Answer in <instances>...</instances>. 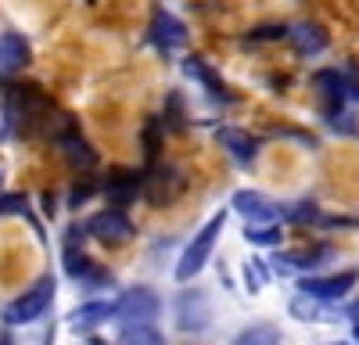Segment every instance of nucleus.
Masks as SVG:
<instances>
[{
	"mask_svg": "<svg viewBox=\"0 0 359 345\" xmlns=\"http://www.w3.org/2000/svg\"><path fill=\"white\" fill-rule=\"evenodd\" d=\"M348 316H352V320H355V327H359V302H355V306H348Z\"/></svg>",
	"mask_w": 359,
	"mask_h": 345,
	"instance_id": "obj_27",
	"label": "nucleus"
},
{
	"mask_svg": "<svg viewBox=\"0 0 359 345\" xmlns=\"http://www.w3.org/2000/svg\"><path fill=\"white\" fill-rule=\"evenodd\" d=\"M0 191H4V172H0Z\"/></svg>",
	"mask_w": 359,
	"mask_h": 345,
	"instance_id": "obj_30",
	"label": "nucleus"
},
{
	"mask_svg": "<svg viewBox=\"0 0 359 345\" xmlns=\"http://www.w3.org/2000/svg\"><path fill=\"white\" fill-rule=\"evenodd\" d=\"M90 345H104V341H101V338H90Z\"/></svg>",
	"mask_w": 359,
	"mask_h": 345,
	"instance_id": "obj_29",
	"label": "nucleus"
},
{
	"mask_svg": "<svg viewBox=\"0 0 359 345\" xmlns=\"http://www.w3.org/2000/svg\"><path fill=\"white\" fill-rule=\"evenodd\" d=\"M287 40L294 43V50L298 54H306V58H313V54H323L327 50V33H323V25H316V22H294L291 29H287Z\"/></svg>",
	"mask_w": 359,
	"mask_h": 345,
	"instance_id": "obj_15",
	"label": "nucleus"
},
{
	"mask_svg": "<svg viewBox=\"0 0 359 345\" xmlns=\"http://www.w3.org/2000/svg\"><path fill=\"white\" fill-rule=\"evenodd\" d=\"M65 273L76 284H111V273L101 270L83 248H72V245L65 248Z\"/></svg>",
	"mask_w": 359,
	"mask_h": 345,
	"instance_id": "obj_14",
	"label": "nucleus"
},
{
	"mask_svg": "<svg viewBox=\"0 0 359 345\" xmlns=\"http://www.w3.org/2000/svg\"><path fill=\"white\" fill-rule=\"evenodd\" d=\"M0 345H11V338H8V334H0Z\"/></svg>",
	"mask_w": 359,
	"mask_h": 345,
	"instance_id": "obj_28",
	"label": "nucleus"
},
{
	"mask_svg": "<svg viewBox=\"0 0 359 345\" xmlns=\"http://www.w3.org/2000/svg\"><path fill=\"white\" fill-rule=\"evenodd\" d=\"M184 72H187L191 79H198V83H201V86H205V90L212 94L216 101H233V94L226 90V83L219 79V72H216L212 65H208L205 58H184Z\"/></svg>",
	"mask_w": 359,
	"mask_h": 345,
	"instance_id": "obj_17",
	"label": "nucleus"
},
{
	"mask_svg": "<svg viewBox=\"0 0 359 345\" xmlns=\"http://www.w3.org/2000/svg\"><path fill=\"white\" fill-rule=\"evenodd\" d=\"M72 119L62 108L54 104L50 94H43L36 83H11L4 90V126L15 137H47L54 140L62 133V126Z\"/></svg>",
	"mask_w": 359,
	"mask_h": 345,
	"instance_id": "obj_1",
	"label": "nucleus"
},
{
	"mask_svg": "<svg viewBox=\"0 0 359 345\" xmlns=\"http://www.w3.org/2000/svg\"><path fill=\"white\" fill-rule=\"evenodd\" d=\"M158 130H162L158 119H151V123L144 126V148H147V158H155V151H158Z\"/></svg>",
	"mask_w": 359,
	"mask_h": 345,
	"instance_id": "obj_24",
	"label": "nucleus"
},
{
	"mask_svg": "<svg viewBox=\"0 0 359 345\" xmlns=\"http://www.w3.org/2000/svg\"><path fill=\"white\" fill-rule=\"evenodd\" d=\"M284 36H287L284 25H262V29H252L245 40H248V43H262V40H284Z\"/></svg>",
	"mask_w": 359,
	"mask_h": 345,
	"instance_id": "obj_23",
	"label": "nucleus"
},
{
	"mask_svg": "<svg viewBox=\"0 0 359 345\" xmlns=\"http://www.w3.org/2000/svg\"><path fill=\"white\" fill-rule=\"evenodd\" d=\"M245 238L252 245H280V223H269V226H245Z\"/></svg>",
	"mask_w": 359,
	"mask_h": 345,
	"instance_id": "obj_22",
	"label": "nucleus"
},
{
	"mask_svg": "<svg viewBox=\"0 0 359 345\" xmlns=\"http://www.w3.org/2000/svg\"><path fill=\"white\" fill-rule=\"evenodd\" d=\"M108 320H115V302H108V299H90L69 316V324L76 331H94V327H101Z\"/></svg>",
	"mask_w": 359,
	"mask_h": 345,
	"instance_id": "obj_16",
	"label": "nucleus"
},
{
	"mask_svg": "<svg viewBox=\"0 0 359 345\" xmlns=\"http://www.w3.org/2000/svg\"><path fill=\"white\" fill-rule=\"evenodd\" d=\"M29 198L22 191H0V216H25Z\"/></svg>",
	"mask_w": 359,
	"mask_h": 345,
	"instance_id": "obj_21",
	"label": "nucleus"
},
{
	"mask_svg": "<svg viewBox=\"0 0 359 345\" xmlns=\"http://www.w3.org/2000/svg\"><path fill=\"white\" fill-rule=\"evenodd\" d=\"M147 40H151V47L158 54H172L187 43V25L180 22L172 11L165 8H155L151 11V25H147Z\"/></svg>",
	"mask_w": 359,
	"mask_h": 345,
	"instance_id": "obj_6",
	"label": "nucleus"
},
{
	"mask_svg": "<svg viewBox=\"0 0 359 345\" xmlns=\"http://www.w3.org/2000/svg\"><path fill=\"white\" fill-rule=\"evenodd\" d=\"M313 90H316V97H320L323 115H331V119H338V111H341L345 101L352 97V94H348V79H345V72H338V69H320V72L313 76Z\"/></svg>",
	"mask_w": 359,
	"mask_h": 345,
	"instance_id": "obj_8",
	"label": "nucleus"
},
{
	"mask_svg": "<svg viewBox=\"0 0 359 345\" xmlns=\"http://www.w3.org/2000/svg\"><path fill=\"white\" fill-rule=\"evenodd\" d=\"M233 209L241 212L252 226H269V223H277L280 219V205H273L269 198H262L259 191H237L233 194Z\"/></svg>",
	"mask_w": 359,
	"mask_h": 345,
	"instance_id": "obj_12",
	"label": "nucleus"
},
{
	"mask_svg": "<svg viewBox=\"0 0 359 345\" xmlns=\"http://www.w3.org/2000/svg\"><path fill=\"white\" fill-rule=\"evenodd\" d=\"M0 140H4V130H0Z\"/></svg>",
	"mask_w": 359,
	"mask_h": 345,
	"instance_id": "obj_32",
	"label": "nucleus"
},
{
	"mask_svg": "<svg viewBox=\"0 0 359 345\" xmlns=\"http://www.w3.org/2000/svg\"><path fill=\"white\" fill-rule=\"evenodd\" d=\"M162 302L151 288H130L115 299V320H123V327H137V324H151L158 316Z\"/></svg>",
	"mask_w": 359,
	"mask_h": 345,
	"instance_id": "obj_4",
	"label": "nucleus"
},
{
	"mask_svg": "<svg viewBox=\"0 0 359 345\" xmlns=\"http://www.w3.org/2000/svg\"><path fill=\"white\" fill-rule=\"evenodd\" d=\"M245 277H248V292H259V288L266 284V280H262V266H259V263H248V266H245Z\"/></svg>",
	"mask_w": 359,
	"mask_h": 345,
	"instance_id": "obj_25",
	"label": "nucleus"
},
{
	"mask_svg": "<svg viewBox=\"0 0 359 345\" xmlns=\"http://www.w3.org/2000/svg\"><path fill=\"white\" fill-rule=\"evenodd\" d=\"M237 345H280V331L269 324H255V327L237 334Z\"/></svg>",
	"mask_w": 359,
	"mask_h": 345,
	"instance_id": "obj_19",
	"label": "nucleus"
},
{
	"mask_svg": "<svg viewBox=\"0 0 359 345\" xmlns=\"http://www.w3.org/2000/svg\"><path fill=\"white\" fill-rule=\"evenodd\" d=\"M355 341H359V327H355Z\"/></svg>",
	"mask_w": 359,
	"mask_h": 345,
	"instance_id": "obj_31",
	"label": "nucleus"
},
{
	"mask_svg": "<svg viewBox=\"0 0 359 345\" xmlns=\"http://www.w3.org/2000/svg\"><path fill=\"white\" fill-rule=\"evenodd\" d=\"M123 345H165V338L151 324H137V327H123Z\"/></svg>",
	"mask_w": 359,
	"mask_h": 345,
	"instance_id": "obj_20",
	"label": "nucleus"
},
{
	"mask_svg": "<svg viewBox=\"0 0 359 345\" xmlns=\"http://www.w3.org/2000/svg\"><path fill=\"white\" fill-rule=\"evenodd\" d=\"M90 191H94V187H90V184H83V187L76 184V187H72V205H83V201L90 198Z\"/></svg>",
	"mask_w": 359,
	"mask_h": 345,
	"instance_id": "obj_26",
	"label": "nucleus"
},
{
	"mask_svg": "<svg viewBox=\"0 0 359 345\" xmlns=\"http://www.w3.org/2000/svg\"><path fill=\"white\" fill-rule=\"evenodd\" d=\"M104 198L111 201V209H123L130 201L144 198V172L137 169H115L104 180Z\"/></svg>",
	"mask_w": 359,
	"mask_h": 345,
	"instance_id": "obj_11",
	"label": "nucleus"
},
{
	"mask_svg": "<svg viewBox=\"0 0 359 345\" xmlns=\"http://www.w3.org/2000/svg\"><path fill=\"white\" fill-rule=\"evenodd\" d=\"M180 191H184V177L172 169V165H147L144 172V198L151 201V205H165V201H172Z\"/></svg>",
	"mask_w": 359,
	"mask_h": 345,
	"instance_id": "obj_9",
	"label": "nucleus"
},
{
	"mask_svg": "<svg viewBox=\"0 0 359 345\" xmlns=\"http://www.w3.org/2000/svg\"><path fill=\"white\" fill-rule=\"evenodd\" d=\"M83 230L94 241H101V245H108V248H118V245H126L130 238H133V223H130V216L123 212V209H101V212H94L86 223H83Z\"/></svg>",
	"mask_w": 359,
	"mask_h": 345,
	"instance_id": "obj_5",
	"label": "nucleus"
},
{
	"mask_svg": "<svg viewBox=\"0 0 359 345\" xmlns=\"http://www.w3.org/2000/svg\"><path fill=\"white\" fill-rule=\"evenodd\" d=\"M54 144H57V151L65 155L69 165H76V169H83V172H94V169H97V151L90 148V140L83 137V130H79L76 119H69V123L62 126V133L54 137Z\"/></svg>",
	"mask_w": 359,
	"mask_h": 345,
	"instance_id": "obj_7",
	"label": "nucleus"
},
{
	"mask_svg": "<svg viewBox=\"0 0 359 345\" xmlns=\"http://www.w3.org/2000/svg\"><path fill=\"white\" fill-rule=\"evenodd\" d=\"M33 62V47L22 33H0V76H15Z\"/></svg>",
	"mask_w": 359,
	"mask_h": 345,
	"instance_id": "obj_13",
	"label": "nucleus"
},
{
	"mask_svg": "<svg viewBox=\"0 0 359 345\" xmlns=\"http://www.w3.org/2000/svg\"><path fill=\"white\" fill-rule=\"evenodd\" d=\"M54 295H57V280H54L50 273H43L40 280L29 284L18 299H11V302L4 306V324L18 327V324H33V320H40V316L50 309Z\"/></svg>",
	"mask_w": 359,
	"mask_h": 345,
	"instance_id": "obj_3",
	"label": "nucleus"
},
{
	"mask_svg": "<svg viewBox=\"0 0 359 345\" xmlns=\"http://www.w3.org/2000/svg\"><path fill=\"white\" fill-rule=\"evenodd\" d=\"M219 144H223V148L237 158V162H241V165H248L255 155H259V140L252 137V133H245V130H237V126H219Z\"/></svg>",
	"mask_w": 359,
	"mask_h": 345,
	"instance_id": "obj_18",
	"label": "nucleus"
},
{
	"mask_svg": "<svg viewBox=\"0 0 359 345\" xmlns=\"http://www.w3.org/2000/svg\"><path fill=\"white\" fill-rule=\"evenodd\" d=\"M355 288V273L352 270H341V273H331V277H306L302 280V295L316 299V302H338L345 299Z\"/></svg>",
	"mask_w": 359,
	"mask_h": 345,
	"instance_id": "obj_10",
	"label": "nucleus"
},
{
	"mask_svg": "<svg viewBox=\"0 0 359 345\" xmlns=\"http://www.w3.org/2000/svg\"><path fill=\"white\" fill-rule=\"evenodd\" d=\"M223 226H226V212L219 209L216 216H208V223L191 238V245L180 252V263H176V280H180V284H191V280L205 270L208 255H212V248H216V241H219V234H223Z\"/></svg>",
	"mask_w": 359,
	"mask_h": 345,
	"instance_id": "obj_2",
	"label": "nucleus"
}]
</instances>
